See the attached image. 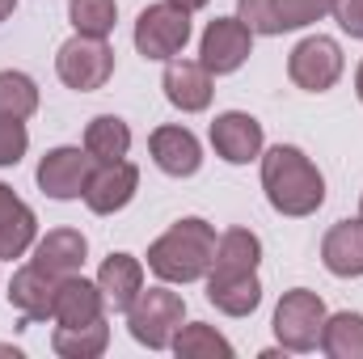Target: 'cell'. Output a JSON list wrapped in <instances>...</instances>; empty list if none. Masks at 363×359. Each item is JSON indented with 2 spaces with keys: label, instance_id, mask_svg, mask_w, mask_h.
Masks as SVG:
<instances>
[{
  "label": "cell",
  "instance_id": "6da1fadb",
  "mask_svg": "<svg viewBox=\"0 0 363 359\" xmlns=\"http://www.w3.org/2000/svg\"><path fill=\"white\" fill-rule=\"evenodd\" d=\"M262 190L279 216H313L325 203L321 170L291 144H279L262 157Z\"/></svg>",
  "mask_w": 363,
  "mask_h": 359
},
{
  "label": "cell",
  "instance_id": "7a4b0ae2",
  "mask_svg": "<svg viewBox=\"0 0 363 359\" xmlns=\"http://www.w3.org/2000/svg\"><path fill=\"white\" fill-rule=\"evenodd\" d=\"M211 258H216V228L199 216L190 220H178L165 237H157L148 245V267L157 279L165 283H194L211 270Z\"/></svg>",
  "mask_w": 363,
  "mask_h": 359
},
{
  "label": "cell",
  "instance_id": "3957f363",
  "mask_svg": "<svg viewBox=\"0 0 363 359\" xmlns=\"http://www.w3.org/2000/svg\"><path fill=\"white\" fill-rule=\"evenodd\" d=\"M182 317H186V300L169 287H148L135 296V304L127 309V326H131V338L144 343L148 351H165L174 347V334L182 330Z\"/></svg>",
  "mask_w": 363,
  "mask_h": 359
},
{
  "label": "cell",
  "instance_id": "277c9868",
  "mask_svg": "<svg viewBox=\"0 0 363 359\" xmlns=\"http://www.w3.org/2000/svg\"><path fill=\"white\" fill-rule=\"evenodd\" d=\"M321 326H325V300L308 287H296L279 300L274 309V334L283 351H313L321 347Z\"/></svg>",
  "mask_w": 363,
  "mask_h": 359
},
{
  "label": "cell",
  "instance_id": "5b68a950",
  "mask_svg": "<svg viewBox=\"0 0 363 359\" xmlns=\"http://www.w3.org/2000/svg\"><path fill=\"white\" fill-rule=\"evenodd\" d=\"M55 72L68 89H81V93H93L101 89L114 72V51L106 47V38H89V34H77L60 47L55 55Z\"/></svg>",
  "mask_w": 363,
  "mask_h": 359
},
{
  "label": "cell",
  "instance_id": "8992f818",
  "mask_svg": "<svg viewBox=\"0 0 363 359\" xmlns=\"http://www.w3.org/2000/svg\"><path fill=\"white\" fill-rule=\"evenodd\" d=\"M190 43V13L174 9L169 0L148 4L135 21V51L144 60H178V51Z\"/></svg>",
  "mask_w": 363,
  "mask_h": 359
},
{
  "label": "cell",
  "instance_id": "52a82bcc",
  "mask_svg": "<svg viewBox=\"0 0 363 359\" xmlns=\"http://www.w3.org/2000/svg\"><path fill=\"white\" fill-rule=\"evenodd\" d=\"M254 51V30L241 21V17H216L207 30H203V43H199V64L211 72V77H228L237 72Z\"/></svg>",
  "mask_w": 363,
  "mask_h": 359
},
{
  "label": "cell",
  "instance_id": "ba28073f",
  "mask_svg": "<svg viewBox=\"0 0 363 359\" xmlns=\"http://www.w3.org/2000/svg\"><path fill=\"white\" fill-rule=\"evenodd\" d=\"M287 77L308 93L334 89V81L342 77V47H338L334 38H325V34L304 38V43L291 51V60H287Z\"/></svg>",
  "mask_w": 363,
  "mask_h": 359
},
{
  "label": "cell",
  "instance_id": "9c48e42d",
  "mask_svg": "<svg viewBox=\"0 0 363 359\" xmlns=\"http://www.w3.org/2000/svg\"><path fill=\"white\" fill-rule=\"evenodd\" d=\"M93 165L97 161H93L85 148H51L38 161V186L51 199H85Z\"/></svg>",
  "mask_w": 363,
  "mask_h": 359
},
{
  "label": "cell",
  "instance_id": "30bf717a",
  "mask_svg": "<svg viewBox=\"0 0 363 359\" xmlns=\"http://www.w3.org/2000/svg\"><path fill=\"white\" fill-rule=\"evenodd\" d=\"M135 186H140V170L131 161H101V165H93V174H89L85 203L97 216H114V211H123L135 199Z\"/></svg>",
  "mask_w": 363,
  "mask_h": 359
},
{
  "label": "cell",
  "instance_id": "8fae6325",
  "mask_svg": "<svg viewBox=\"0 0 363 359\" xmlns=\"http://www.w3.org/2000/svg\"><path fill=\"white\" fill-rule=\"evenodd\" d=\"M211 148L228 161V165H250L262 157V123L254 114L228 110L211 123Z\"/></svg>",
  "mask_w": 363,
  "mask_h": 359
},
{
  "label": "cell",
  "instance_id": "7c38bea8",
  "mask_svg": "<svg viewBox=\"0 0 363 359\" xmlns=\"http://www.w3.org/2000/svg\"><path fill=\"white\" fill-rule=\"evenodd\" d=\"M207 300L228 317H250L262 304L258 270H207Z\"/></svg>",
  "mask_w": 363,
  "mask_h": 359
},
{
  "label": "cell",
  "instance_id": "4fadbf2b",
  "mask_svg": "<svg viewBox=\"0 0 363 359\" xmlns=\"http://www.w3.org/2000/svg\"><path fill=\"white\" fill-rule=\"evenodd\" d=\"M148 153L169 178H190L203 165V148H199L194 131H186V127H157L148 136Z\"/></svg>",
  "mask_w": 363,
  "mask_h": 359
},
{
  "label": "cell",
  "instance_id": "5bb4252c",
  "mask_svg": "<svg viewBox=\"0 0 363 359\" xmlns=\"http://www.w3.org/2000/svg\"><path fill=\"white\" fill-rule=\"evenodd\" d=\"M101 309H106V296H101L97 283L81 279V275H68V279L55 283L51 317H55L60 326H89V321L101 317Z\"/></svg>",
  "mask_w": 363,
  "mask_h": 359
},
{
  "label": "cell",
  "instance_id": "9a60e30c",
  "mask_svg": "<svg viewBox=\"0 0 363 359\" xmlns=\"http://www.w3.org/2000/svg\"><path fill=\"white\" fill-rule=\"evenodd\" d=\"M55 275H47L43 267H21L9 283V304L21 313V321H47L51 304H55Z\"/></svg>",
  "mask_w": 363,
  "mask_h": 359
},
{
  "label": "cell",
  "instance_id": "2e32d148",
  "mask_svg": "<svg viewBox=\"0 0 363 359\" xmlns=\"http://www.w3.org/2000/svg\"><path fill=\"white\" fill-rule=\"evenodd\" d=\"M161 85H165V97L186 114H199L211 106V72L199 60H169Z\"/></svg>",
  "mask_w": 363,
  "mask_h": 359
},
{
  "label": "cell",
  "instance_id": "e0dca14e",
  "mask_svg": "<svg viewBox=\"0 0 363 359\" xmlns=\"http://www.w3.org/2000/svg\"><path fill=\"white\" fill-rule=\"evenodd\" d=\"M321 263L338 279H359L363 275V216L359 220H338L325 241H321Z\"/></svg>",
  "mask_w": 363,
  "mask_h": 359
},
{
  "label": "cell",
  "instance_id": "ac0fdd59",
  "mask_svg": "<svg viewBox=\"0 0 363 359\" xmlns=\"http://www.w3.org/2000/svg\"><path fill=\"white\" fill-rule=\"evenodd\" d=\"M34 233H38L34 211L13 194V186L0 182V263L21 258V254L34 245Z\"/></svg>",
  "mask_w": 363,
  "mask_h": 359
},
{
  "label": "cell",
  "instance_id": "d6986e66",
  "mask_svg": "<svg viewBox=\"0 0 363 359\" xmlns=\"http://www.w3.org/2000/svg\"><path fill=\"white\" fill-rule=\"evenodd\" d=\"M97 287L114 313H127L135 304V296L144 292V263L131 254H110L97 270Z\"/></svg>",
  "mask_w": 363,
  "mask_h": 359
},
{
  "label": "cell",
  "instance_id": "ffe728a7",
  "mask_svg": "<svg viewBox=\"0 0 363 359\" xmlns=\"http://www.w3.org/2000/svg\"><path fill=\"white\" fill-rule=\"evenodd\" d=\"M85 254H89L85 233H77V228H55V233H47V237L34 245V267H43L47 275H55V279H68V275H77V270L85 267Z\"/></svg>",
  "mask_w": 363,
  "mask_h": 359
},
{
  "label": "cell",
  "instance_id": "44dd1931",
  "mask_svg": "<svg viewBox=\"0 0 363 359\" xmlns=\"http://www.w3.org/2000/svg\"><path fill=\"white\" fill-rule=\"evenodd\" d=\"M127 148H131V127H127L123 118L97 114L89 127H85V153H89L97 165H101V161H123Z\"/></svg>",
  "mask_w": 363,
  "mask_h": 359
},
{
  "label": "cell",
  "instance_id": "7402d4cb",
  "mask_svg": "<svg viewBox=\"0 0 363 359\" xmlns=\"http://www.w3.org/2000/svg\"><path fill=\"white\" fill-rule=\"evenodd\" d=\"M51 347H55V355H64V359H97L110 347V326L101 317L89 321V326H60Z\"/></svg>",
  "mask_w": 363,
  "mask_h": 359
},
{
  "label": "cell",
  "instance_id": "603a6c76",
  "mask_svg": "<svg viewBox=\"0 0 363 359\" xmlns=\"http://www.w3.org/2000/svg\"><path fill=\"white\" fill-rule=\"evenodd\" d=\"M321 351L330 359H363V313H334V317H325Z\"/></svg>",
  "mask_w": 363,
  "mask_h": 359
},
{
  "label": "cell",
  "instance_id": "cb8c5ba5",
  "mask_svg": "<svg viewBox=\"0 0 363 359\" xmlns=\"http://www.w3.org/2000/svg\"><path fill=\"white\" fill-rule=\"evenodd\" d=\"M262 263V241L250 233V228H228L220 241H216V258H211V270H258Z\"/></svg>",
  "mask_w": 363,
  "mask_h": 359
},
{
  "label": "cell",
  "instance_id": "d4e9b609",
  "mask_svg": "<svg viewBox=\"0 0 363 359\" xmlns=\"http://www.w3.org/2000/svg\"><path fill=\"white\" fill-rule=\"evenodd\" d=\"M174 351L182 359H228L233 355V343L224 338V334H216L207 321H190V326H182L178 334H174Z\"/></svg>",
  "mask_w": 363,
  "mask_h": 359
},
{
  "label": "cell",
  "instance_id": "484cf974",
  "mask_svg": "<svg viewBox=\"0 0 363 359\" xmlns=\"http://www.w3.org/2000/svg\"><path fill=\"white\" fill-rule=\"evenodd\" d=\"M38 110V85L26 72H0V118H30Z\"/></svg>",
  "mask_w": 363,
  "mask_h": 359
},
{
  "label": "cell",
  "instance_id": "4316f807",
  "mask_svg": "<svg viewBox=\"0 0 363 359\" xmlns=\"http://www.w3.org/2000/svg\"><path fill=\"white\" fill-rule=\"evenodd\" d=\"M68 17H72L77 34H89V38H106V34L114 30L118 4H114V0H72V4H68Z\"/></svg>",
  "mask_w": 363,
  "mask_h": 359
},
{
  "label": "cell",
  "instance_id": "83f0119b",
  "mask_svg": "<svg viewBox=\"0 0 363 359\" xmlns=\"http://www.w3.org/2000/svg\"><path fill=\"white\" fill-rule=\"evenodd\" d=\"M330 13V0H274V17H279V30H300V26H313Z\"/></svg>",
  "mask_w": 363,
  "mask_h": 359
},
{
  "label": "cell",
  "instance_id": "f1b7e54d",
  "mask_svg": "<svg viewBox=\"0 0 363 359\" xmlns=\"http://www.w3.org/2000/svg\"><path fill=\"white\" fill-rule=\"evenodd\" d=\"M237 17L254 34H283L279 30V17H274V0H237Z\"/></svg>",
  "mask_w": 363,
  "mask_h": 359
},
{
  "label": "cell",
  "instance_id": "f546056e",
  "mask_svg": "<svg viewBox=\"0 0 363 359\" xmlns=\"http://www.w3.org/2000/svg\"><path fill=\"white\" fill-rule=\"evenodd\" d=\"M30 148L26 123L21 118H0V165H17Z\"/></svg>",
  "mask_w": 363,
  "mask_h": 359
},
{
  "label": "cell",
  "instance_id": "4dcf8cb0",
  "mask_svg": "<svg viewBox=\"0 0 363 359\" xmlns=\"http://www.w3.org/2000/svg\"><path fill=\"white\" fill-rule=\"evenodd\" d=\"M330 13L351 38H363V0H330Z\"/></svg>",
  "mask_w": 363,
  "mask_h": 359
},
{
  "label": "cell",
  "instance_id": "1f68e13d",
  "mask_svg": "<svg viewBox=\"0 0 363 359\" xmlns=\"http://www.w3.org/2000/svg\"><path fill=\"white\" fill-rule=\"evenodd\" d=\"M169 4H174V9H182V13H194V9H203L207 0H169Z\"/></svg>",
  "mask_w": 363,
  "mask_h": 359
},
{
  "label": "cell",
  "instance_id": "d6a6232c",
  "mask_svg": "<svg viewBox=\"0 0 363 359\" xmlns=\"http://www.w3.org/2000/svg\"><path fill=\"white\" fill-rule=\"evenodd\" d=\"M13 9H17V0H0V21H4V17H9Z\"/></svg>",
  "mask_w": 363,
  "mask_h": 359
},
{
  "label": "cell",
  "instance_id": "836d02e7",
  "mask_svg": "<svg viewBox=\"0 0 363 359\" xmlns=\"http://www.w3.org/2000/svg\"><path fill=\"white\" fill-rule=\"evenodd\" d=\"M355 93H359V101H363V60H359V72H355Z\"/></svg>",
  "mask_w": 363,
  "mask_h": 359
},
{
  "label": "cell",
  "instance_id": "e575fe53",
  "mask_svg": "<svg viewBox=\"0 0 363 359\" xmlns=\"http://www.w3.org/2000/svg\"><path fill=\"white\" fill-rule=\"evenodd\" d=\"M359 216H363V203H359Z\"/></svg>",
  "mask_w": 363,
  "mask_h": 359
}]
</instances>
